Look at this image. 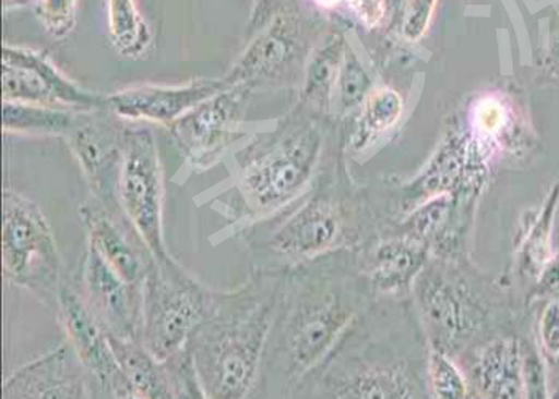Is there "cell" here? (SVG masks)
I'll list each match as a JSON object with an SVG mask.
<instances>
[{
    "instance_id": "cell-24",
    "label": "cell",
    "mask_w": 559,
    "mask_h": 399,
    "mask_svg": "<svg viewBox=\"0 0 559 399\" xmlns=\"http://www.w3.org/2000/svg\"><path fill=\"white\" fill-rule=\"evenodd\" d=\"M344 43L340 37L326 40L307 64L304 95L316 105H326L344 60Z\"/></svg>"
},
{
    "instance_id": "cell-20",
    "label": "cell",
    "mask_w": 559,
    "mask_h": 399,
    "mask_svg": "<svg viewBox=\"0 0 559 399\" xmlns=\"http://www.w3.org/2000/svg\"><path fill=\"white\" fill-rule=\"evenodd\" d=\"M78 112L29 105V102L3 101V130L16 133L64 134L66 136Z\"/></svg>"
},
{
    "instance_id": "cell-30",
    "label": "cell",
    "mask_w": 559,
    "mask_h": 399,
    "mask_svg": "<svg viewBox=\"0 0 559 399\" xmlns=\"http://www.w3.org/2000/svg\"><path fill=\"white\" fill-rule=\"evenodd\" d=\"M538 332L545 352L550 356H559V301H551L542 312Z\"/></svg>"
},
{
    "instance_id": "cell-7",
    "label": "cell",
    "mask_w": 559,
    "mask_h": 399,
    "mask_svg": "<svg viewBox=\"0 0 559 399\" xmlns=\"http://www.w3.org/2000/svg\"><path fill=\"white\" fill-rule=\"evenodd\" d=\"M3 101L29 102L48 108L98 111L106 98L93 95L69 81L40 51L2 48Z\"/></svg>"
},
{
    "instance_id": "cell-21",
    "label": "cell",
    "mask_w": 559,
    "mask_h": 399,
    "mask_svg": "<svg viewBox=\"0 0 559 399\" xmlns=\"http://www.w3.org/2000/svg\"><path fill=\"white\" fill-rule=\"evenodd\" d=\"M109 33L120 55L136 58L151 45L150 26L134 0H108Z\"/></svg>"
},
{
    "instance_id": "cell-12",
    "label": "cell",
    "mask_w": 559,
    "mask_h": 399,
    "mask_svg": "<svg viewBox=\"0 0 559 399\" xmlns=\"http://www.w3.org/2000/svg\"><path fill=\"white\" fill-rule=\"evenodd\" d=\"M9 398H93L84 364L68 339L16 370L2 388Z\"/></svg>"
},
{
    "instance_id": "cell-17",
    "label": "cell",
    "mask_w": 559,
    "mask_h": 399,
    "mask_svg": "<svg viewBox=\"0 0 559 399\" xmlns=\"http://www.w3.org/2000/svg\"><path fill=\"white\" fill-rule=\"evenodd\" d=\"M295 57V43L285 31L274 27L269 33L259 36L245 53L238 58L224 81L229 87L250 88L265 78L275 77Z\"/></svg>"
},
{
    "instance_id": "cell-31",
    "label": "cell",
    "mask_w": 559,
    "mask_h": 399,
    "mask_svg": "<svg viewBox=\"0 0 559 399\" xmlns=\"http://www.w3.org/2000/svg\"><path fill=\"white\" fill-rule=\"evenodd\" d=\"M523 378L527 398H547L544 367L538 363L536 356L523 358Z\"/></svg>"
},
{
    "instance_id": "cell-13",
    "label": "cell",
    "mask_w": 559,
    "mask_h": 399,
    "mask_svg": "<svg viewBox=\"0 0 559 399\" xmlns=\"http://www.w3.org/2000/svg\"><path fill=\"white\" fill-rule=\"evenodd\" d=\"M229 87L224 78H194L182 85H140L122 89L106 98L114 113L129 120L170 123Z\"/></svg>"
},
{
    "instance_id": "cell-9",
    "label": "cell",
    "mask_w": 559,
    "mask_h": 399,
    "mask_svg": "<svg viewBox=\"0 0 559 399\" xmlns=\"http://www.w3.org/2000/svg\"><path fill=\"white\" fill-rule=\"evenodd\" d=\"M248 89L227 87L170 123L173 140L194 167L209 168L233 143Z\"/></svg>"
},
{
    "instance_id": "cell-2",
    "label": "cell",
    "mask_w": 559,
    "mask_h": 399,
    "mask_svg": "<svg viewBox=\"0 0 559 399\" xmlns=\"http://www.w3.org/2000/svg\"><path fill=\"white\" fill-rule=\"evenodd\" d=\"M219 294L195 280L171 256H152L143 281L140 342L157 360L175 355L215 309Z\"/></svg>"
},
{
    "instance_id": "cell-27",
    "label": "cell",
    "mask_w": 559,
    "mask_h": 399,
    "mask_svg": "<svg viewBox=\"0 0 559 399\" xmlns=\"http://www.w3.org/2000/svg\"><path fill=\"white\" fill-rule=\"evenodd\" d=\"M430 377L437 398L461 399L467 397V384L461 371L443 353L431 352Z\"/></svg>"
},
{
    "instance_id": "cell-25",
    "label": "cell",
    "mask_w": 559,
    "mask_h": 399,
    "mask_svg": "<svg viewBox=\"0 0 559 399\" xmlns=\"http://www.w3.org/2000/svg\"><path fill=\"white\" fill-rule=\"evenodd\" d=\"M403 113V99L390 88L376 89L366 98L361 129L365 133L388 132Z\"/></svg>"
},
{
    "instance_id": "cell-23",
    "label": "cell",
    "mask_w": 559,
    "mask_h": 399,
    "mask_svg": "<svg viewBox=\"0 0 559 399\" xmlns=\"http://www.w3.org/2000/svg\"><path fill=\"white\" fill-rule=\"evenodd\" d=\"M331 395L334 398H408L411 387L402 371L393 367L366 370L337 382Z\"/></svg>"
},
{
    "instance_id": "cell-10",
    "label": "cell",
    "mask_w": 559,
    "mask_h": 399,
    "mask_svg": "<svg viewBox=\"0 0 559 399\" xmlns=\"http://www.w3.org/2000/svg\"><path fill=\"white\" fill-rule=\"evenodd\" d=\"M82 295L106 331L123 339L140 340L143 288L123 280L88 244L82 264Z\"/></svg>"
},
{
    "instance_id": "cell-34",
    "label": "cell",
    "mask_w": 559,
    "mask_h": 399,
    "mask_svg": "<svg viewBox=\"0 0 559 399\" xmlns=\"http://www.w3.org/2000/svg\"><path fill=\"white\" fill-rule=\"evenodd\" d=\"M322 3H326V5H333V3L340 2V0H320Z\"/></svg>"
},
{
    "instance_id": "cell-18",
    "label": "cell",
    "mask_w": 559,
    "mask_h": 399,
    "mask_svg": "<svg viewBox=\"0 0 559 399\" xmlns=\"http://www.w3.org/2000/svg\"><path fill=\"white\" fill-rule=\"evenodd\" d=\"M476 382L488 398H523V355L515 340L489 343L476 363Z\"/></svg>"
},
{
    "instance_id": "cell-15",
    "label": "cell",
    "mask_w": 559,
    "mask_h": 399,
    "mask_svg": "<svg viewBox=\"0 0 559 399\" xmlns=\"http://www.w3.org/2000/svg\"><path fill=\"white\" fill-rule=\"evenodd\" d=\"M86 112L92 111L75 113L74 122L66 136L84 170L93 195L110 205V200L116 198V181H112V174L116 167H120L126 132L120 136L106 132L103 123L96 122Z\"/></svg>"
},
{
    "instance_id": "cell-16",
    "label": "cell",
    "mask_w": 559,
    "mask_h": 399,
    "mask_svg": "<svg viewBox=\"0 0 559 399\" xmlns=\"http://www.w3.org/2000/svg\"><path fill=\"white\" fill-rule=\"evenodd\" d=\"M110 347L123 376L129 382L131 398H175L164 361L157 360L140 340L109 334Z\"/></svg>"
},
{
    "instance_id": "cell-5",
    "label": "cell",
    "mask_w": 559,
    "mask_h": 399,
    "mask_svg": "<svg viewBox=\"0 0 559 399\" xmlns=\"http://www.w3.org/2000/svg\"><path fill=\"white\" fill-rule=\"evenodd\" d=\"M116 202L152 256H170L164 240V168L150 130L123 133Z\"/></svg>"
},
{
    "instance_id": "cell-1",
    "label": "cell",
    "mask_w": 559,
    "mask_h": 399,
    "mask_svg": "<svg viewBox=\"0 0 559 399\" xmlns=\"http://www.w3.org/2000/svg\"><path fill=\"white\" fill-rule=\"evenodd\" d=\"M275 311L274 292L259 281L221 291L215 309L189 337L206 398H247L257 384Z\"/></svg>"
},
{
    "instance_id": "cell-29",
    "label": "cell",
    "mask_w": 559,
    "mask_h": 399,
    "mask_svg": "<svg viewBox=\"0 0 559 399\" xmlns=\"http://www.w3.org/2000/svg\"><path fill=\"white\" fill-rule=\"evenodd\" d=\"M437 0H406L403 34L406 39L417 40L424 36L429 26L431 13Z\"/></svg>"
},
{
    "instance_id": "cell-8",
    "label": "cell",
    "mask_w": 559,
    "mask_h": 399,
    "mask_svg": "<svg viewBox=\"0 0 559 399\" xmlns=\"http://www.w3.org/2000/svg\"><path fill=\"white\" fill-rule=\"evenodd\" d=\"M57 307L66 336L88 374L93 398H131L129 382L114 355L108 331L86 304L81 289L63 281Z\"/></svg>"
},
{
    "instance_id": "cell-19",
    "label": "cell",
    "mask_w": 559,
    "mask_h": 399,
    "mask_svg": "<svg viewBox=\"0 0 559 399\" xmlns=\"http://www.w3.org/2000/svg\"><path fill=\"white\" fill-rule=\"evenodd\" d=\"M423 301L431 322L452 336H462L475 328L474 304L461 288L444 280H431L424 288Z\"/></svg>"
},
{
    "instance_id": "cell-22",
    "label": "cell",
    "mask_w": 559,
    "mask_h": 399,
    "mask_svg": "<svg viewBox=\"0 0 559 399\" xmlns=\"http://www.w3.org/2000/svg\"><path fill=\"white\" fill-rule=\"evenodd\" d=\"M426 259V251L416 243L388 242L376 251L374 278L382 289L408 283Z\"/></svg>"
},
{
    "instance_id": "cell-3",
    "label": "cell",
    "mask_w": 559,
    "mask_h": 399,
    "mask_svg": "<svg viewBox=\"0 0 559 399\" xmlns=\"http://www.w3.org/2000/svg\"><path fill=\"white\" fill-rule=\"evenodd\" d=\"M320 134L304 126L265 150L248 149L238 158L237 189L241 209L237 221H257L264 213L285 206L302 191L319 157Z\"/></svg>"
},
{
    "instance_id": "cell-14",
    "label": "cell",
    "mask_w": 559,
    "mask_h": 399,
    "mask_svg": "<svg viewBox=\"0 0 559 399\" xmlns=\"http://www.w3.org/2000/svg\"><path fill=\"white\" fill-rule=\"evenodd\" d=\"M343 235V213L333 200L310 198L269 240L280 256L313 257L331 250Z\"/></svg>"
},
{
    "instance_id": "cell-33",
    "label": "cell",
    "mask_w": 559,
    "mask_h": 399,
    "mask_svg": "<svg viewBox=\"0 0 559 399\" xmlns=\"http://www.w3.org/2000/svg\"><path fill=\"white\" fill-rule=\"evenodd\" d=\"M503 111L497 102L485 101L476 111L478 129L485 133H497L502 126Z\"/></svg>"
},
{
    "instance_id": "cell-28",
    "label": "cell",
    "mask_w": 559,
    "mask_h": 399,
    "mask_svg": "<svg viewBox=\"0 0 559 399\" xmlns=\"http://www.w3.org/2000/svg\"><path fill=\"white\" fill-rule=\"evenodd\" d=\"M75 0H43L40 19L48 33L55 37H64L74 26Z\"/></svg>"
},
{
    "instance_id": "cell-26",
    "label": "cell",
    "mask_w": 559,
    "mask_h": 399,
    "mask_svg": "<svg viewBox=\"0 0 559 399\" xmlns=\"http://www.w3.org/2000/svg\"><path fill=\"white\" fill-rule=\"evenodd\" d=\"M337 92H340V105L343 111L355 108L368 98L371 89V81L358 58L352 51L344 53L340 75H337Z\"/></svg>"
},
{
    "instance_id": "cell-6",
    "label": "cell",
    "mask_w": 559,
    "mask_h": 399,
    "mask_svg": "<svg viewBox=\"0 0 559 399\" xmlns=\"http://www.w3.org/2000/svg\"><path fill=\"white\" fill-rule=\"evenodd\" d=\"M354 307L333 288H309L286 316L282 340L292 374H306L336 346L354 319Z\"/></svg>"
},
{
    "instance_id": "cell-11",
    "label": "cell",
    "mask_w": 559,
    "mask_h": 399,
    "mask_svg": "<svg viewBox=\"0 0 559 399\" xmlns=\"http://www.w3.org/2000/svg\"><path fill=\"white\" fill-rule=\"evenodd\" d=\"M79 216L84 222L88 244H92L103 259L123 280L136 288H143L144 277L152 259V253L138 235L129 219L114 211L108 203L90 198L82 203Z\"/></svg>"
},
{
    "instance_id": "cell-4",
    "label": "cell",
    "mask_w": 559,
    "mask_h": 399,
    "mask_svg": "<svg viewBox=\"0 0 559 399\" xmlns=\"http://www.w3.org/2000/svg\"><path fill=\"white\" fill-rule=\"evenodd\" d=\"M2 267L7 280L57 304L63 261L53 229L37 203L13 191L2 195Z\"/></svg>"
},
{
    "instance_id": "cell-32",
    "label": "cell",
    "mask_w": 559,
    "mask_h": 399,
    "mask_svg": "<svg viewBox=\"0 0 559 399\" xmlns=\"http://www.w3.org/2000/svg\"><path fill=\"white\" fill-rule=\"evenodd\" d=\"M350 9L365 26L374 27L384 20V0H348Z\"/></svg>"
}]
</instances>
